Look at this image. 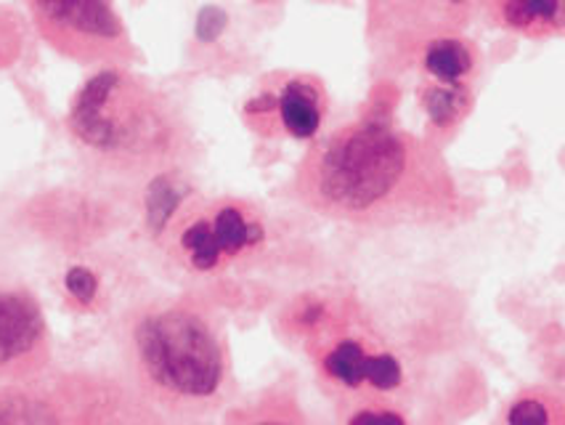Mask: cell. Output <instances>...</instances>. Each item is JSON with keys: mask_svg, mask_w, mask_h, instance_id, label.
Instances as JSON below:
<instances>
[{"mask_svg": "<svg viewBox=\"0 0 565 425\" xmlns=\"http://www.w3.org/2000/svg\"><path fill=\"white\" fill-rule=\"evenodd\" d=\"M295 194L321 219L370 232L455 224L468 202L428 139L380 117L319 136L295 173Z\"/></svg>", "mask_w": 565, "mask_h": 425, "instance_id": "1", "label": "cell"}, {"mask_svg": "<svg viewBox=\"0 0 565 425\" xmlns=\"http://www.w3.org/2000/svg\"><path fill=\"white\" fill-rule=\"evenodd\" d=\"M70 130L90 155L122 170L175 166L192 147L173 104L120 70L96 72L83 85L70 109Z\"/></svg>", "mask_w": 565, "mask_h": 425, "instance_id": "2", "label": "cell"}, {"mask_svg": "<svg viewBox=\"0 0 565 425\" xmlns=\"http://www.w3.org/2000/svg\"><path fill=\"white\" fill-rule=\"evenodd\" d=\"M468 3H377L370 9L374 45L391 67L419 72L423 85L470 88L478 54L468 38Z\"/></svg>", "mask_w": 565, "mask_h": 425, "instance_id": "3", "label": "cell"}, {"mask_svg": "<svg viewBox=\"0 0 565 425\" xmlns=\"http://www.w3.org/2000/svg\"><path fill=\"white\" fill-rule=\"evenodd\" d=\"M141 370L168 394L205 402L226 378V351L215 325L192 306H162L143 314L134 327Z\"/></svg>", "mask_w": 565, "mask_h": 425, "instance_id": "4", "label": "cell"}, {"mask_svg": "<svg viewBox=\"0 0 565 425\" xmlns=\"http://www.w3.org/2000/svg\"><path fill=\"white\" fill-rule=\"evenodd\" d=\"M38 24L54 45L81 59L120 56L125 30L120 17L107 3L96 0H56L32 6Z\"/></svg>", "mask_w": 565, "mask_h": 425, "instance_id": "5", "label": "cell"}, {"mask_svg": "<svg viewBox=\"0 0 565 425\" xmlns=\"http://www.w3.org/2000/svg\"><path fill=\"white\" fill-rule=\"evenodd\" d=\"M266 240V226L239 205H223L210 219H196L183 229L181 247L194 269L210 272L226 258L253 251Z\"/></svg>", "mask_w": 565, "mask_h": 425, "instance_id": "6", "label": "cell"}, {"mask_svg": "<svg viewBox=\"0 0 565 425\" xmlns=\"http://www.w3.org/2000/svg\"><path fill=\"white\" fill-rule=\"evenodd\" d=\"M324 94L311 77L295 75L281 83L276 94H263L260 99L247 104L249 115L266 117L271 113L281 134L298 141H311L321 136L324 126Z\"/></svg>", "mask_w": 565, "mask_h": 425, "instance_id": "7", "label": "cell"}, {"mask_svg": "<svg viewBox=\"0 0 565 425\" xmlns=\"http://www.w3.org/2000/svg\"><path fill=\"white\" fill-rule=\"evenodd\" d=\"M43 336L45 319L38 300L24 290H0V368L35 354Z\"/></svg>", "mask_w": 565, "mask_h": 425, "instance_id": "8", "label": "cell"}, {"mask_svg": "<svg viewBox=\"0 0 565 425\" xmlns=\"http://www.w3.org/2000/svg\"><path fill=\"white\" fill-rule=\"evenodd\" d=\"M502 28L525 38H550L565 28V3L561 0H499L486 6Z\"/></svg>", "mask_w": 565, "mask_h": 425, "instance_id": "9", "label": "cell"}, {"mask_svg": "<svg viewBox=\"0 0 565 425\" xmlns=\"http://www.w3.org/2000/svg\"><path fill=\"white\" fill-rule=\"evenodd\" d=\"M419 96H423V109L430 126L438 130L455 128L470 107L468 88H459V85H423Z\"/></svg>", "mask_w": 565, "mask_h": 425, "instance_id": "10", "label": "cell"}, {"mask_svg": "<svg viewBox=\"0 0 565 425\" xmlns=\"http://www.w3.org/2000/svg\"><path fill=\"white\" fill-rule=\"evenodd\" d=\"M181 205V189L173 184L170 176H160L152 179L147 187V221L149 229L154 234H160L168 226V221L173 219V213Z\"/></svg>", "mask_w": 565, "mask_h": 425, "instance_id": "11", "label": "cell"}, {"mask_svg": "<svg viewBox=\"0 0 565 425\" xmlns=\"http://www.w3.org/2000/svg\"><path fill=\"white\" fill-rule=\"evenodd\" d=\"M504 425H555V412L547 399L521 396L508 407Z\"/></svg>", "mask_w": 565, "mask_h": 425, "instance_id": "12", "label": "cell"}, {"mask_svg": "<svg viewBox=\"0 0 565 425\" xmlns=\"http://www.w3.org/2000/svg\"><path fill=\"white\" fill-rule=\"evenodd\" d=\"M64 285H67V293L72 298H77L81 304H90L98 293V279L96 274L85 266H72L64 277Z\"/></svg>", "mask_w": 565, "mask_h": 425, "instance_id": "13", "label": "cell"}, {"mask_svg": "<svg viewBox=\"0 0 565 425\" xmlns=\"http://www.w3.org/2000/svg\"><path fill=\"white\" fill-rule=\"evenodd\" d=\"M345 425H409L398 412L393 410H377V407H364L353 412L351 421Z\"/></svg>", "mask_w": 565, "mask_h": 425, "instance_id": "14", "label": "cell"}, {"mask_svg": "<svg viewBox=\"0 0 565 425\" xmlns=\"http://www.w3.org/2000/svg\"><path fill=\"white\" fill-rule=\"evenodd\" d=\"M247 425H303V423L287 421V417H255V421H249Z\"/></svg>", "mask_w": 565, "mask_h": 425, "instance_id": "15", "label": "cell"}]
</instances>
